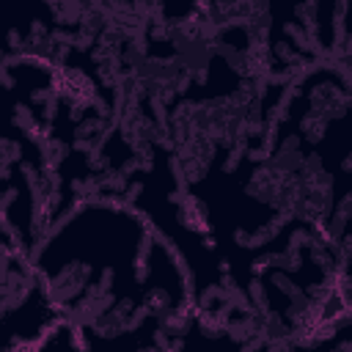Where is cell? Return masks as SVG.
I'll use <instances>...</instances> for the list:
<instances>
[{
  "mask_svg": "<svg viewBox=\"0 0 352 352\" xmlns=\"http://www.w3.org/2000/svg\"><path fill=\"white\" fill-rule=\"evenodd\" d=\"M151 234L132 206L88 201L44 234L33 267L50 297L82 333L107 330L110 316L124 333L129 327L107 278L143 308V258Z\"/></svg>",
  "mask_w": 352,
  "mask_h": 352,
  "instance_id": "6da1fadb",
  "label": "cell"
}]
</instances>
